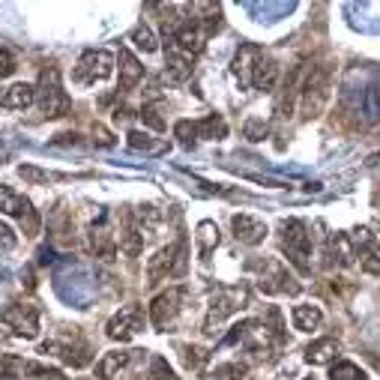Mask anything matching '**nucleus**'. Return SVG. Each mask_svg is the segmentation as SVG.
<instances>
[{"mask_svg":"<svg viewBox=\"0 0 380 380\" xmlns=\"http://www.w3.org/2000/svg\"><path fill=\"white\" fill-rule=\"evenodd\" d=\"M330 102V66H308L303 72V84H299V108H303V117L311 120L318 117L323 105Z\"/></svg>","mask_w":380,"mask_h":380,"instance_id":"1","label":"nucleus"},{"mask_svg":"<svg viewBox=\"0 0 380 380\" xmlns=\"http://www.w3.org/2000/svg\"><path fill=\"white\" fill-rule=\"evenodd\" d=\"M282 245L287 252L290 264L297 266L299 273H308L311 264H308V255H311V233L299 219H287L282 222Z\"/></svg>","mask_w":380,"mask_h":380,"instance_id":"2","label":"nucleus"},{"mask_svg":"<svg viewBox=\"0 0 380 380\" xmlns=\"http://www.w3.org/2000/svg\"><path fill=\"white\" fill-rule=\"evenodd\" d=\"M245 303H249V290L245 287H222L219 297L213 299V306H210V311H207V318H204V332L213 335L216 327H222L233 311L245 308Z\"/></svg>","mask_w":380,"mask_h":380,"instance_id":"3","label":"nucleus"},{"mask_svg":"<svg viewBox=\"0 0 380 380\" xmlns=\"http://www.w3.org/2000/svg\"><path fill=\"white\" fill-rule=\"evenodd\" d=\"M0 332L18 335V339H36L39 335V311L30 303H15L0 315Z\"/></svg>","mask_w":380,"mask_h":380,"instance_id":"4","label":"nucleus"},{"mask_svg":"<svg viewBox=\"0 0 380 380\" xmlns=\"http://www.w3.org/2000/svg\"><path fill=\"white\" fill-rule=\"evenodd\" d=\"M36 105L46 117H63L69 111V96L63 93L60 87V78L57 69H46L39 78V87H36Z\"/></svg>","mask_w":380,"mask_h":380,"instance_id":"5","label":"nucleus"},{"mask_svg":"<svg viewBox=\"0 0 380 380\" xmlns=\"http://www.w3.org/2000/svg\"><path fill=\"white\" fill-rule=\"evenodd\" d=\"M0 213L15 216L27 237H36L39 233V216H36V210H33V204L27 198H21L18 192H13L9 186H0Z\"/></svg>","mask_w":380,"mask_h":380,"instance_id":"6","label":"nucleus"},{"mask_svg":"<svg viewBox=\"0 0 380 380\" xmlns=\"http://www.w3.org/2000/svg\"><path fill=\"white\" fill-rule=\"evenodd\" d=\"M186 270V243H174L162 249L156 258H150V266H147V278L150 285L162 282V278H171V276H183Z\"/></svg>","mask_w":380,"mask_h":380,"instance_id":"7","label":"nucleus"},{"mask_svg":"<svg viewBox=\"0 0 380 380\" xmlns=\"http://www.w3.org/2000/svg\"><path fill=\"white\" fill-rule=\"evenodd\" d=\"M111 72H114V54L108 51H84L81 60H78L75 66V81L81 84H93V81H102V78H108Z\"/></svg>","mask_w":380,"mask_h":380,"instance_id":"8","label":"nucleus"},{"mask_svg":"<svg viewBox=\"0 0 380 380\" xmlns=\"http://www.w3.org/2000/svg\"><path fill=\"white\" fill-rule=\"evenodd\" d=\"M144 330V311L138 306H126V308H120L114 318L108 320V339H114V341H129V339H135V335Z\"/></svg>","mask_w":380,"mask_h":380,"instance_id":"9","label":"nucleus"},{"mask_svg":"<svg viewBox=\"0 0 380 380\" xmlns=\"http://www.w3.org/2000/svg\"><path fill=\"white\" fill-rule=\"evenodd\" d=\"M261 290H266V294H299V285L294 282V276L287 273L285 264L278 261H270L264 264V276H261Z\"/></svg>","mask_w":380,"mask_h":380,"instance_id":"10","label":"nucleus"},{"mask_svg":"<svg viewBox=\"0 0 380 380\" xmlns=\"http://www.w3.org/2000/svg\"><path fill=\"white\" fill-rule=\"evenodd\" d=\"M180 297H183L180 287L162 290L159 297H153V303H150V320H153V327L165 330L168 323L177 318V311H180Z\"/></svg>","mask_w":380,"mask_h":380,"instance_id":"11","label":"nucleus"},{"mask_svg":"<svg viewBox=\"0 0 380 380\" xmlns=\"http://www.w3.org/2000/svg\"><path fill=\"white\" fill-rule=\"evenodd\" d=\"M204 39H207V30H204V25L195 18H189V21H183L180 27H177V33H174V48H180L183 54H198L201 48H204Z\"/></svg>","mask_w":380,"mask_h":380,"instance_id":"12","label":"nucleus"},{"mask_svg":"<svg viewBox=\"0 0 380 380\" xmlns=\"http://www.w3.org/2000/svg\"><path fill=\"white\" fill-rule=\"evenodd\" d=\"M231 228H233V237L243 245H258L266 240V225L261 219H255L249 213H237L231 219Z\"/></svg>","mask_w":380,"mask_h":380,"instance_id":"13","label":"nucleus"},{"mask_svg":"<svg viewBox=\"0 0 380 380\" xmlns=\"http://www.w3.org/2000/svg\"><path fill=\"white\" fill-rule=\"evenodd\" d=\"M261 48L258 46H252V42H245V46H240L237 51V57H233V75H237V81L243 87H249L252 84V69H255V63L261 60Z\"/></svg>","mask_w":380,"mask_h":380,"instance_id":"14","label":"nucleus"},{"mask_svg":"<svg viewBox=\"0 0 380 380\" xmlns=\"http://www.w3.org/2000/svg\"><path fill=\"white\" fill-rule=\"evenodd\" d=\"M278 81V66L276 60L270 57V54H261V60L255 63V69H252V87L255 90H264V93H270L273 87Z\"/></svg>","mask_w":380,"mask_h":380,"instance_id":"15","label":"nucleus"},{"mask_svg":"<svg viewBox=\"0 0 380 380\" xmlns=\"http://www.w3.org/2000/svg\"><path fill=\"white\" fill-rule=\"evenodd\" d=\"M33 102H36V87H30V84H13L0 93V105L13 108V111H25Z\"/></svg>","mask_w":380,"mask_h":380,"instance_id":"16","label":"nucleus"},{"mask_svg":"<svg viewBox=\"0 0 380 380\" xmlns=\"http://www.w3.org/2000/svg\"><path fill=\"white\" fill-rule=\"evenodd\" d=\"M144 78V66L129 48H120V90H132Z\"/></svg>","mask_w":380,"mask_h":380,"instance_id":"17","label":"nucleus"},{"mask_svg":"<svg viewBox=\"0 0 380 380\" xmlns=\"http://www.w3.org/2000/svg\"><path fill=\"white\" fill-rule=\"evenodd\" d=\"M165 66H168V78H171V81H186V78L192 75V57L183 54L180 48H174V42L168 46Z\"/></svg>","mask_w":380,"mask_h":380,"instance_id":"18","label":"nucleus"},{"mask_svg":"<svg viewBox=\"0 0 380 380\" xmlns=\"http://www.w3.org/2000/svg\"><path fill=\"white\" fill-rule=\"evenodd\" d=\"M195 243H198V258L207 261L210 255L216 252V245H219V225H216V222H210V219L201 222L198 233H195Z\"/></svg>","mask_w":380,"mask_h":380,"instance_id":"19","label":"nucleus"},{"mask_svg":"<svg viewBox=\"0 0 380 380\" xmlns=\"http://www.w3.org/2000/svg\"><path fill=\"white\" fill-rule=\"evenodd\" d=\"M339 341L335 339H320V341H315V344H308L306 348V362L308 365H327V362H332L335 356H339Z\"/></svg>","mask_w":380,"mask_h":380,"instance_id":"20","label":"nucleus"},{"mask_svg":"<svg viewBox=\"0 0 380 380\" xmlns=\"http://www.w3.org/2000/svg\"><path fill=\"white\" fill-rule=\"evenodd\" d=\"M290 320H294V327L299 332H311L318 330L323 323V311L318 306H294V311H290Z\"/></svg>","mask_w":380,"mask_h":380,"instance_id":"21","label":"nucleus"},{"mask_svg":"<svg viewBox=\"0 0 380 380\" xmlns=\"http://www.w3.org/2000/svg\"><path fill=\"white\" fill-rule=\"evenodd\" d=\"M195 132L198 138H210V141H222L228 135V123L222 114H207L201 123H195Z\"/></svg>","mask_w":380,"mask_h":380,"instance_id":"22","label":"nucleus"},{"mask_svg":"<svg viewBox=\"0 0 380 380\" xmlns=\"http://www.w3.org/2000/svg\"><path fill=\"white\" fill-rule=\"evenodd\" d=\"M129 360H132V353H126V351H111V353H105V356H102V362L96 365V377L111 380V377L120 372V368H126V365H129Z\"/></svg>","mask_w":380,"mask_h":380,"instance_id":"23","label":"nucleus"},{"mask_svg":"<svg viewBox=\"0 0 380 380\" xmlns=\"http://www.w3.org/2000/svg\"><path fill=\"white\" fill-rule=\"evenodd\" d=\"M330 249H332L335 258H339V264H341V266H351V264H353V258H356L353 243H351L348 233H335V237L330 240Z\"/></svg>","mask_w":380,"mask_h":380,"instance_id":"24","label":"nucleus"},{"mask_svg":"<svg viewBox=\"0 0 380 380\" xmlns=\"http://www.w3.org/2000/svg\"><path fill=\"white\" fill-rule=\"evenodd\" d=\"M120 249L129 255V258H135V255L144 249V231L138 228H126L120 233Z\"/></svg>","mask_w":380,"mask_h":380,"instance_id":"25","label":"nucleus"},{"mask_svg":"<svg viewBox=\"0 0 380 380\" xmlns=\"http://www.w3.org/2000/svg\"><path fill=\"white\" fill-rule=\"evenodd\" d=\"M330 380H365V372L356 362H335L330 368Z\"/></svg>","mask_w":380,"mask_h":380,"instance_id":"26","label":"nucleus"},{"mask_svg":"<svg viewBox=\"0 0 380 380\" xmlns=\"http://www.w3.org/2000/svg\"><path fill=\"white\" fill-rule=\"evenodd\" d=\"M18 177H21V180H25V183H33V186L57 180V174L42 171V168H36V165H21V168H18Z\"/></svg>","mask_w":380,"mask_h":380,"instance_id":"27","label":"nucleus"},{"mask_svg":"<svg viewBox=\"0 0 380 380\" xmlns=\"http://www.w3.org/2000/svg\"><path fill=\"white\" fill-rule=\"evenodd\" d=\"M132 42H135V46L141 48V51H156L159 48V42H156V36H153V30L147 27V25H138L135 30H132Z\"/></svg>","mask_w":380,"mask_h":380,"instance_id":"28","label":"nucleus"},{"mask_svg":"<svg viewBox=\"0 0 380 380\" xmlns=\"http://www.w3.org/2000/svg\"><path fill=\"white\" fill-rule=\"evenodd\" d=\"M129 147L132 150H144V153H162L165 144H153V138L144 135V132H129Z\"/></svg>","mask_w":380,"mask_h":380,"instance_id":"29","label":"nucleus"},{"mask_svg":"<svg viewBox=\"0 0 380 380\" xmlns=\"http://www.w3.org/2000/svg\"><path fill=\"white\" fill-rule=\"evenodd\" d=\"M159 108H162L159 102H150V105H144V108H141V120L147 123L150 129H156V132H162V129H165V120L159 117Z\"/></svg>","mask_w":380,"mask_h":380,"instance_id":"30","label":"nucleus"},{"mask_svg":"<svg viewBox=\"0 0 380 380\" xmlns=\"http://www.w3.org/2000/svg\"><path fill=\"white\" fill-rule=\"evenodd\" d=\"M210 360V353L204 351V348H192V344H186L183 348V362H186V368H201Z\"/></svg>","mask_w":380,"mask_h":380,"instance_id":"31","label":"nucleus"},{"mask_svg":"<svg viewBox=\"0 0 380 380\" xmlns=\"http://www.w3.org/2000/svg\"><path fill=\"white\" fill-rule=\"evenodd\" d=\"M174 135L180 138V144H183V147H192V144H195V138H198V132H195V123L180 120V123H177V126H174Z\"/></svg>","mask_w":380,"mask_h":380,"instance_id":"32","label":"nucleus"},{"mask_svg":"<svg viewBox=\"0 0 380 380\" xmlns=\"http://www.w3.org/2000/svg\"><path fill=\"white\" fill-rule=\"evenodd\" d=\"M266 132H270V126L264 120H245V126H243V135L249 141H264Z\"/></svg>","mask_w":380,"mask_h":380,"instance_id":"33","label":"nucleus"},{"mask_svg":"<svg viewBox=\"0 0 380 380\" xmlns=\"http://www.w3.org/2000/svg\"><path fill=\"white\" fill-rule=\"evenodd\" d=\"M360 266H362L368 276H380V258H377V252H365V255H360Z\"/></svg>","mask_w":380,"mask_h":380,"instance_id":"34","label":"nucleus"},{"mask_svg":"<svg viewBox=\"0 0 380 380\" xmlns=\"http://www.w3.org/2000/svg\"><path fill=\"white\" fill-rule=\"evenodd\" d=\"M15 72V57L6 48H0V78H9Z\"/></svg>","mask_w":380,"mask_h":380,"instance_id":"35","label":"nucleus"},{"mask_svg":"<svg viewBox=\"0 0 380 380\" xmlns=\"http://www.w3.org/2000/svg\"><path fill=\"white\" fill-rule=\"evenodd\" d=\"M0 249L9 252V249H15V233L9 231L6 225H0Z\"/></svg>","mask_w":380,"mask_h":380,"instance_id":"36","label":"nucleus"},{"mask_svg":"<svg viewBox=\"0 0 380 380\" xmlns=\"http://www.w3.org/2000/svg\"><path fill=\"white\" fill-rule=\"evenodd\" d=\"M93 138H96V144H102V147H111V144H114V138H111V132L105 126H96L93 129Z\"/></svg>","mask_w":380,"mask_h":380,"instance_id":"37","label":"nucleus"}]
</instances>
